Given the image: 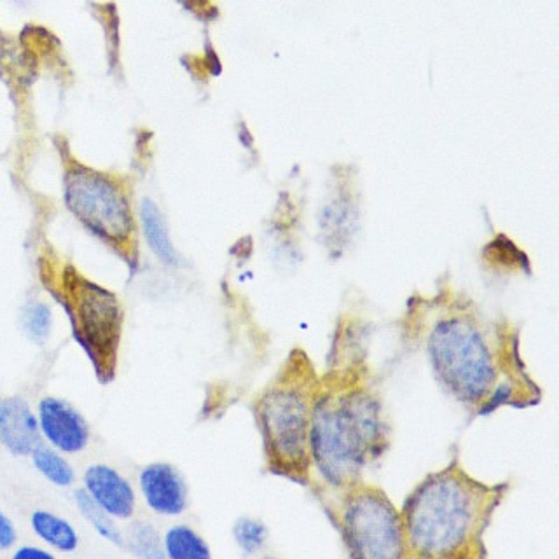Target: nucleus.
I'll list each match as a JSON object with an SVG mask.
<instances>
[{
	"label": "nucleus",
	"instance_id": "obj_1",
	"mask_svg": "<svg viewBox=\"0 0 559 559\" xmlns=\"http://www.w3.org/2000/svg\"><path fill=\"white\" fill-rule=\"evenodd\" d=\"M413 313L433 378L462 406L488 415L540 401V389L520 358V336L509 323L450 294L421 302Z\"/></svg>",
	"mask_w": 559,
	"mask_h": 559
},
{
	"label": "nucleus",
	"instance_id": "obj_2",
	"mask_svg": "<svg viewBox=\"0 0 559 559\" xmlns=\"http://www.w3.org/2000/svg\"><path fill=\"white\" fill-rule=\"evenodd\" d=\"M507 491V483L486 485L459 460L428 474L401 509L406 558H485V535Z\"/></svg>",
	"mask_w": 559,
	"mask_h": 559
},
{
	"label": "nucleus",
	"instance_id": "obj_3",
	"mask_svg": "<svg viewBox=\"0 0 559 559\" xmlns=\"http://www.w3.org/2000/svg\"><path fill=\"white\" fill-rule=\"evenodd\" d=\"M392 428L378 393L357 372L320 378L311 415L313 474L323 489L341 491L362 480L389 451Z\"/></svg>",
	"mask_w": 559,
	"mask_h": 559
},
{
	"label": "nucleus",
	"instance_id": "obj_4",
	"mask_svg": "<svg viewBox=\"0 0 559 559\" xmlns=\"http://www.w3.org/2000/svg\"><path fill=\"white\" fill-rule=\"evenodd\" d=\"M320 376L296 348L253 402L267 471L297 485L313 486L310 430Z\"/></svg>",
	"mask_w": 559,
	"mask_h": 559
},
{
	"label": "nucleus",
	"instance_id": "obj_5",
	"mask_svg": "<svg viewBox=\"0 0 559 559\" xmlns=\"http://www.w3.org/2000/svg\"><path fill=\"white\" fill-rule=\"evenodd\" d=\"M39 276L52 299L66 310L72 336L86 354L98 381H112L124 325L119 297L84 276L72 262L39 259Z\"/></svg>",
	"mask_w": 559,
	"mask_h": 559
},
{
	"label": "nucleus",
	"instance_id": "obj_6",
	"mask_svg": "<svg viewBox=\"0 0 559 559\" xmlns=\"http://www.w3.org/2000/svg\"><path fill=\"white\" fill-rule=\"evenodd\" d=\"M63 201L90 235L131 271L139 270V224L130 191L118 175L70 159L63 171Z\"/></svg>",
	"mask_w": 559,
	"mask_h": 559
},
{
	"label": "nucleus",
	"instance_id": "obj_7",
	"mask_svg": "<svg viewBox=\"0 0 559 559\" xmlns=\"http://www.w3.org/2000/svg\"><path fill=\"white\" fill-rule=\"evenodd\" d=\"M322 500L352 558H406L401 511L383 489L360 480L341 491H323Z\"/></svg>",
	"mask_w": 559,
	"mask_h": 559
},
{
	"label": "nucleus",
	"instance_id": "obj_8",
	"mask_svg": "<svg viewBox=\"0 0 559 559\" xmlns=\"http://www.w3.org/2000/svg\"><path fill=\"white\" fill-rule=\"evenodd\" d=\"M40 436L63 454H78L86 450L92 430L84 416L58 397H44L37 406Z\"/></svg>",
	"mask_w": 559,
	"mask_h": 559
},
{
	"label": "nucleus",
	"instance_id": "obj_9",
	"mask_svg": "<svg viewBox=\"0 0 559 559\" xmlns=\"http://www.w3.org/2000/svg\"><path fill=\"white\" fill-rule=\"evenodd\" d=\"M139 488L145 506L154 514L175 518L188 511V483L171 463L154 462L145 465L140 471Z\"/></svg>",
	"mask_w": 559,
	"mask_h": 559
},
{
	"label": "nucleus",
	"instance_id": "obj_10",
	"mask_svg": "<svg viewBox=\"0 0 559 559\" xmlns=\"http://www.w3.org/2000/svg\"><path fill=\"white\" fill-rule=\"evenodd\" d=\"M83 483L87 495L114 520L127 521L135 514V489L121 472L105 463H95L84 472Z\"/></svg>",
	"mask_w": 559,
	"mask_h": 559
},
{
	"label": "nucleus",
	"instance_id": "obj_11",
	"mask_svg": "<svg viewBox=\"0 0 559 559\" xmlns=\"http://www.w3.org/2000/svg\"><path fill=\"white\" fill-rule=\"evenodd\" d=\"M39 419L20 395L0 401V444L14 456H31L40 444Z\"/></svg>",
	"mask_w": 559,
	"mask_h": 559
},
{
	"label": "nucleus",
	"instance_id": "obj_12",
	"mask_svg": "<svg viewBox=\"0 0 559 559\" xmlns=\"http://www.w3.org/2000/svg\"><path fill=\"white\" fill-rule=\"evenodd\" d=\"M140 226H142L148 249L156 255L157 261L163 262L170 270L182 267V255L175 249L162 210L148 198H144L140 203Z\"/></svg>",
	"mask_w": 559,
	"mask_h": 559
},
{
	"label": "nucleus",
	"instance_id": "obj_13",
	"mask_svg": "<svg viewBox=\"0 0 559 559\" xmlns=\"http://www.w3.org/2000/svg\"><path fill=\"white\" fill-rule=\"evenodd\" d=\"M31 526L35 535L51 549L66 552V555L78 550L81 538L66 518H61L55 512L35 511L31 515Z\"/></svg>",
	"mask_w": 559,
	"mask_h": 559
},
{
	"label": "nucleus",
	"instance_id": "obj_14",
	"mask_svg": "<svg viewBox=\"0 0 559 559\" xmlns=\"http://www.w3.org/2000/svg\"><path fill=\"white\" fill-rule=\"evenodd\" d=\"M163 550L170 559H210L212 550L205 538L188 524H175L166 530L163 537Z\"/></svg>",
	"mask_w": 559,
	"mask_h": 559
},
{
	"label": "nucleus",
	"instance_id": "obj_15",
	"mask_svg": "<svg viewBox=\"0 0 559 559\" xmlns=\"http://www.w3.org/2000/svg\"><path fill=\"white\" fill-rule=\"evenodd\" d=\"M32 463L44 479L58 488H70L75 483V472L61 451L52 445L39 444L32 451Z\"/></svg>",
	"mask_w": 559,
	"mask_h": 559
},
{
	"label": "nucleus",
	"instance_id": "obj_16",
	"mask_svg": "<svg viewBox=\"0 0 559 559\" xmlns=\"http://www.w3.org/2000/svg\"><path fill=\"white\" fill-rule=\"evenodd\" d=\"M74 502L75 507H78V511L81 512V515L87 521V524H90L102 538L110 542L112 546L124 547V537H122V532L118 528V524L114 521L112 515L107 514V512L87 495L86 489H75Z\"/></svg>",
	"mask_w": 559,
	"mask_h": 559
},
{
	"label": "nucleus",
	"instance_id": "obj_17",
	"mask_svg": "<svg viewBox=\"0 0 559 559\" xmlns=\"http://www.w3.org/2000/svg\"><path fill=\"white\" fill-rule=\"evenodd\" d=\"M122 537H124V547L136 558H165L162 537H159L156 526L148 521H133L127 533H122Z\"/></svg>",
	"mask_w": 559,
	"mask_h": 559
},
{
	"label": "nucleus",
	"instance_id": "obj_18",
	"mask_svg": "<svg viewBox=\"0 0 559 559\" xmlns=\"http://www.w3.org/2000/svg\"><path fill=\"white\" fill-rule=\"evenodd\" d=\"M20 320H22L25 336L35 345H44L51 336L52 311L46 302H26L22 308V319Z\"/></svg>",
	"mask_w": 559,
	"mask_h": 559
},
{
	"label": "nucleus",
	"instance_id": "obj_19",
	"mask_svg": "<svg viewBox=\"0 0 559 559\" xmlns=\"http://www.w3.org/2000/svg\"><path fill=\"white\" fill-rule=\"evenodd\" d=\"M233 537L245 555H258L267 544V526L255 518H240L233 526Z\"/></svg>",
	"mask_w": 559,
	"mask_h": 559
},
{
	"label": "nucleus",
	"instance_id": "obj_20",
	"mask_svg": "<svg viewBox=\"0 0 559 559\" xmlns=\"http://www.w3.org/2000/svg\"><path fill=\"white\" fill-rule=\"evenodd\" d=\"M17 532L13 521L0 511V550H8L16 546Z\"/></svg>",
	"mask_w": 559,
	"mask_h": 559
},
{
	"label": "nucleus",
	"instance_id": "obj_21",
	"mask_svg": "<svg viewBox=\"0 0 559 559\" xmlns=\"http://www.w3.org/2000/svg\"><path fill=\"white\" fill-rule=\"evenodd\" d=\"M14 559H55V555L40 547L23 546L17 547Z\"/></svg>",
	"mask_w": 559,
	"mask_h": 559
}]
</instances>
